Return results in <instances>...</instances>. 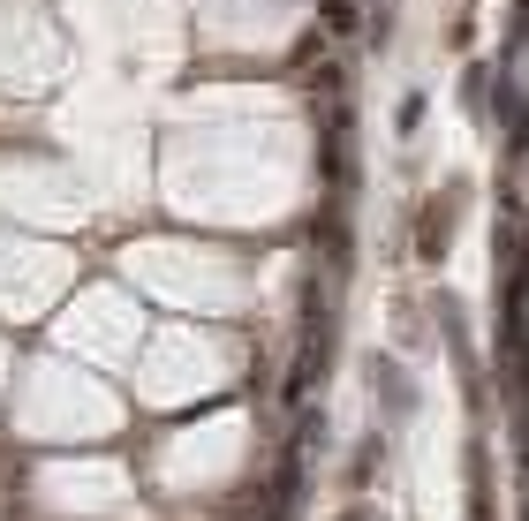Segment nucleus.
I'll list each match as a JSON object with an SVG mask.
<instances>
[{
	"label": "nucleus",
	"mask_w": 529,
	"mask_h": 521,
	"mask_svg": "<svg viewBox=\"0 0 529 521\" xmlns=\"http://www.w3.org/2000/svg\"><path fill=\"white\" fill-rule=\"evenodd\" d=\"M371 393H378V408H393V416H409V408H416L409 370H401V363H386V355H371Z\"/></svg>",
	"instance_id": "f257e3e1"
},
{
	"label": "nucleus",
	"mask_w": 529,
	"mask_h": 521,
	"mask_svg": "<svg viewBox=\"0 0 529 521\" xmlns=\"http://www.w3.org/2000/svg\"><path fill=\"white\" fill-rule=\"evenodd\" d=\"M461 219V197L454 189H446V197H431V212H424V235H416V250L431 257V265H439V250H446V227H454Z\"/></svg>",
	"instance_id": "f03ea898"
},
{
	"label": "nucleus",
	"mask_w": 529,
	"mask_h": 521,
	"mask_svg": "<svg viewBox=\"0 0 529 521\" xmlns=\"http://www.w3.org/2000/svg\"><path fill=\"white\" fill-rule=\"evenodd\" d=\"M469 521H499L492 514V454H484V446H469Z\"/></svg>",
	"instance_id": "7ed1b4c3"
},
{
	"label": "nucleus",
	"mask_w": 529,
	"mask_h": 521,
	"mask_svg": "<svg viewBox=\"0 0 529 521\" xmlns=\"http://www.w3.org/2000/svg\"><path fill=\"white\" fill-rule=\"evenodd\" d=\"M325 31L348 38V31H356V8H348V0H333V8H325Z\"/></svg>",
	"instance_id": "20e7f679"
}]
</instances>
